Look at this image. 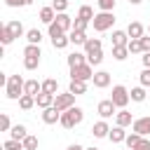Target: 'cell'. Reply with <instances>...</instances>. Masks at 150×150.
Listing matches in <instances>:
<instances>
[{
    "instance_id": "20",
    "label": "cell",
    "mask_w": 150,
    "mask_h": 150,
    "mask_svg": "<svg viewBox=\"0 0 150 150\" xmlns=\"http://www.w3.org/2000/svg\"><path fill=\"white\" fill-rule=\"evenodd\" d=\"M54 19H56V12H54V7H42L40 9V21L42 23H54Z\"/></svg>"
},
{
    "instance_id": "13",
    "label": "cell",
    "mask_w": 150,
    "mask_h": 150,
    "mask_svg": "<svg viewBox=\"0 0 150 150\" xmlns=\"http://www.w3.org/2000/svg\"><path fill=\"white\" fill-rule=\"evenodd\" d=\"M110 42H112V47H127V45H129V35H127V30H112Z\"/></svg>"
},
{
    "instance_id": "3",
    "label": "cell",
    "mask_w": 150,
    "mask_h": 150,
    "mask_svg": "<svg viewBox=\"0 0 150 150\" xmlns=\"http://www.w3.org/2000/svg\"><path fill=\"white\" fill-rule=\"evenodd\" d=\"M112 23H115V14H112V12H98V14L94 16V21H91L94 30H98V33L112 28Z\"/></svg>"
},
{
    "instance_id": "42",
    "label": "cell",
    "mask_w": 150,
    "mask_h": 150,
    "mask_svg": "<svg viewBox=\"0 0 150 150\" xmlns=\"http://www.w3.org/2000/svg\"><path fill=\"white\" fill-rule=\"evenodd\" d=\"M0 129H2V131H12V122H9V115H7V112L0 115Z\"/></svg>"
},
{
    "instance_id": "8",
    "label": "cell",
    "mask_w": 150,
    "mask_h": 150,
    "mask_svg": "<svg viewBox=\"0 0 150 150\" xmlns=\"http://www.w3.org/2000/svg\"><path fill=\"white\" fill-rule=\"evenodd\" d=\"M134 131L136 134H141V136H148L150 134V115H145V117H138V120H134Z\"/></svg>"
},
{
    "instance_id": "54",
    "label": "cell",
    "mask_w": 150,
    "mask_h": 150,
    "mask_svg": "<svg viewBox=\"0 0 150 150\" xmlns=\"http://www.w3.org/2000/svg\"><path fill=\"white\" fill-rule=\"evenodd\" d=\"M87 150H98V148H87Z\"/></svg>"
},
{
    "instance_id": "24",
    "label": "cell",
    "mask_w": 150,
    "mask_h": 150,
    "mask_svg": "<svg viewBox=\"0 0 150 150\" xmlns=\"http://www.w3.org/2000/svg\"><path fill=\"white\" fill-rule=\"evenodd\" d=\"M70 94L80 96V94H87V82H80V80H70V87H68Z\"/></svg>"
},
{
    "instance_id": "30",
    "label": "cell",
    "mask_w": 150,
    "mask_h": 150,
    "mask_svg": "<svg viewBox=\"0 0 150 150\" xmlns=\"http://www.w3.org/2000/svg\"><path fill=\"white\" fill-rule=\"evenodd\" d=\"M35 105V96H28V94H23L21 98H19V108L21 110H30Z\"/></svg>"
},
{
    "instance_id": "38",
    "label": "cell",
    "mask_w": 150,
    "mask_h": 150,
    "mask_svg": "<svg viewBox=\"0 0 150 150\" xmlns=\"http://www.w3.org/2000/svg\"><path fill=\"white\" fill-rule=\"evenodd\" d=\"M52 7H54V12H56V14H63V12L68 9V0H54V2H52Z\"/></svg>"
},
{
    "instance_id": "1",
    "label": "cell",
    "mask_w": 150,
    "mask_h": 150,
    "mask_svg": "<svg viewBox=\"0 0 150 150\" xmlns=\"http://www.w3.org/2000/svg\"><path fill=\"white\" fill-rule=\"evenodd\" d=\"M23 87H26V80H23L21 75H9V80H7V84H5V94H7V98L19 101V98L23 96Z\"/></svg>"
},
{
    "instance_id": "39",
    "label": "cell",
    "mask_w": 150,
    "mask_h": 150,
    "mask_svg": "<svg viewBox=\"0 0 150 150\" xmlns=\"http://www.w3.org/2000/svg\"><path fill=\"white\" fill-rule=\"evenodd\" d=\"M5 150H23V143L21 141H14V138H9V141H5V145H2Z\"/></svg>"
},
{
    "instance_id": "51",
    "label": "cell",
    "mask_w": 150,
    "mask_h": 150,
    "mask_svg": "<svg viewBox=\"0 0 150 150\" xmlns=\"http://www.w3.org/2000/svg\"><path fill=\"white\" fill-rule=\"evenodd\" d=\"M66 150H84V148H82V145H77V143H75V145H68V148H66Z\"/></svg>"
},
{
    "instance_id": "36",
    "label": "cell",
    "mask_w": 150,
    "mask_h": 150,
    "mask_svg": "<svg viewBox=\"0 0 150 150\" xmlns=\"http://www.w3.org/2000/svg\"><path fill=\"white\" fill-rule=\"evenodd\" d=\"M23 56H42V52H40V45H26V49H23Z\"/></svg>"
},
{
    "instance_id": "49",
    "label": "cell",
    "mask_w": 150,
    "mask_h": 150,
    "mask_svg": "<svg viewBox=\"0 0 150 150\" xmlns=\"http://www.w3.org/2000/svg\"><path fill=\"white\" fill-rule=\"evenodd\" d=\"M141 45H143V54L150 52V38H141Z\"/></svg>"
},
{
    "instance_id": "29",
    "label": "cell",
    "mask_w": 150,
    "mask_h": 150,
    "mask_svg": "<svg viewBox=\"0 0 150 150\" xmlns=\"http://www.w3.org/2000/svg\"><path fill=\"white\" fill-rule=\"evenodd\" d=\"M129 96H131V101H136V103L145 101V87H134V89L129 91Z\"/></svg>"
},
{
    "instance_id": "41",
    "label": "cell",
    "mask_w": 150,
    "mask_h": 150,
    "mask_svg": "<svg viewBox=\"0 0 150 150\" xmlns=\"http://www.w3.org/2000/svg\"><path fill=\"white\" fill-rule=\"evenodd\" d=\"M101 61H103V52H96V54H89L87 56V63L89 66H98Z\"/></svg>"
},
{
    "instance_id": "28",
    "label": "cell",
    "mask_w": 150,
    "mask_h": 150,
    "mask_svg": "<svg viewBox=\"0 0 150 150\" xmlns=\"http://www.w3.org/2000/svg\"><path fill=\"white\" fill-rule=\"evenodd\" d=\"M26 40H28V45H40V42H42V33H40L38 28H30V30L26 33Z\"/></svg>"
},
{
    "instance_id": "27",
    "label": "cell",
    "mask_w": 150,
    "mask_h": 150,
    "mask_svg": "<svg viewBox=\"0 0 150 150\" xmlns=\"http://www.w3.org/2000/svg\"><path fill=\"white\" fill-rule=\"evenodd\" d=\"M77 16H80V19H84V21H89V23H91V21H94V16H96V14H94V9H91V7H89V5H82V7H80V12H77Z\"/></svg>"
},
{
    "instance_id": "47",
    "label": "cell",
    "mask_w": 150,
    "mask_h": 150,
    "mask_svg": "<svg viewBox=\"0 0 150 150\" xmlns=\"http://www.w3.org/2000/svg\"><path fill=\"white\" fill-rule=\"evenodd\" d=\"M5 5H7V7H26L28 2H26V0H5Z\"/></svg>"
},
{
    "instance_id": "35",
    "label": "cell",
    "mask_w": 150,
    "mask_h": 150,
    "mask_svg": "<svg viewBox=\"0 0 150 150\" xmlns=\"http://www.w3.org/2000/svg\"><path fill=\"white\" fill-rule=\"evenodd\" d=\"M127 49H129V54H141L143 52V45H141V40H129Z\"/></svg>"
},
{
    "instance_id": "14",
    "label": "cell",
    "mask_w": 150,
    "mask_h": 150,
    "mask_svg": "<svg viewBox=\"0 0 150 150\" xmlns=\"http://www.w3.org/2000/svg\"><path fill=\"white\" fill-rule=\"evenodd\" d=\"M54 98H56L54 94H47V91H40V94L35 96V103H38V105H40V108L45 110V108H52V105H54Z\"/></svg>"
},
{
    "instance_id": "37",
    "label": "cell",
    "mask_w": 150,
    "mask_h": 150,
    "mask_svg": "<svg viewBox=\"0 0 150 150\" xmlns=\"http://www.w3.org/2000/svg\"><path fill=\"white\" fill-rule=\"evenodd\" d=\"M112 56H115L117 61H124V59L129 56V49H127V47H112Z\"/></svg>"
},
{
    "instance_id": "12",
    "label": "cell",
    "mask_w": 150,
    "mask_h": 150,
    "mask_svg": "<svg viewBox=\"0 0 150 150\" xmlns=\"http://www.w3.org/2000/svg\"><path fill=\"white\" fill-rule=\"evenodd\" d=\"M91 134H94V138H108V134H110V127H108V122H105V120L96 122V124L91 127Z\"/></svg>"
},
{
    "instance_id": "11",
    "label": "cell",
    "mask_w": 150,
    "mask_h": 150,
    "mask_svg": "<svg viewBox=\"0 0 150 150\" xmlns=\"http://www.w3.org/2000/svg\"><path fill=\"white\" fill-rule=\"evenodd\" d=\"M42 122H45V124H56V122H61V112H59L54 105H52V108H45Z\"/></svg>"
},
{
    "instance_id": "5",
    "label": "cell",
    "mask_w": 150,
    "mask_h": 150,
    "mask_svg": "<svg viewBox=\"0 0 150 150\" xmlns=\"http://www.w3.org/2000/svg\"><path fill=\"white\" fill-rule=\"evenodd\" d=\"M75 105V94H70V91H66V94H56V98H54V108L59 110V112H66L68 108H73Z\"/></svg>"
},
{
    "instance_id": "32",
    "label": "cell",
    "mask_w": 150,
    "mask_h": 150,
    "mask_svg": "<svg viewBox=\"0 0 150 150\" xmlns=\"http://www.w3.org/2000/svg\"><path fill=\"white\" fill-rule=\"evenodd\" d=\"M40 66V56H23V68L26 70H35Z\"/></svg>"
},
{
    "instance_id": "21",
    "label": "cell",
    "mask_w": 150,
    "mask_h": 150,
    "mask_svg": "<svg viewBox=\"0 0 150 150\" xmlns=\"http://www.w3.org/2000/svg\"><path fill=\"white\" fill-rule=\"evenodd\" d=\"M5 26H7V30H9V35H12L14 40L23 35V23H21V21H9V23H5Z\"/></svg>"
},
{
    "instance_id": "44",
    "label": "cell",
    "mask_w": 150,
    "mask_h": 150,
    "mask_svg": "<svg viewBox=\"0 0 150 150\" xmlns=\"http://www.w3.org/2000/svg\"><path fill=\"white\" fill-rule=\"evenodd\" d=\"M0 40H2V45H9V42H14V38L9 35L7 26H2V28H0Z\"/></svg>"
},
{
    "instance_id": "19",
    "label": "cell",
    "mask_w": 150,
    "mask_h": 150,
    "mask_svg": "<svg viewBox=\"0 0 150 150\" xmlns=\"http://www.w3.org/2000/svg\"><path fill=\"white\" fill-rule=\"evenodd\" d=\"M108 138H110L112 143H122V141H127V131H124V127H117V124H115V129H110Z\"/></svg>"
},
{
    "instance_id": "52",
    "label": "cell",
    "mask_w": 150,
    "mask_h": 150,
    "mask_svg": "<svg viewBox=\"0 0 150 150\" xmlns=\"http://www.w3.org/2000/svg\"><path fill=\"white\" fill-rule=\"evenodd\" d=\"M129 2H131V5H141L143 0H129Z\"/></svg>"
},
{
    "instance_id": "33",
    "label": "cell",
    "mask_w": 150,
    "mask_h": 150,
    "mask_svg": "<svg viewBox=\"0 0 150 150\" xmlns=\"http://www.w3.org/2000/svg\"><path fill=\"white\" fill-rule=\"evenodd\" d=\"M141 141H143V136L134 131V134H129V136H127V141H124V143H127V148H129V150H134V148H136Z\"/></svg>"
},
{
    "instance_id": "53",
    "label": "cell",
    "mask_w": 150,
    "mask_h": 150,
    "mask_svg": "<svg viewBox=\"0 0 150 150\" xmlns=\"http://www.w3.org/2000/svg\"><path fill=\"white\" fill-rule=\"evenodd\" d=\"M26 2H28V5H33V0H26Z\"/></svg>"
},
{
    "instance_id": "2",
    "label": "cell",
    "mask_w": 150,
    "mask_h": 150,
    "mask_svg": "<svg viewBox=\"0 0 150 150\" xmlns=\"http://www.w3.org/2000/svg\"><path fill=\"white\" fill-rule=\"evenodd\" d=\"M82 120H84V110L77 108V105H73V108H68L66 112H61V127H63V129H75Z\"/></svg>"
},
{
    "instance_id": "48",
    "label": "cell",
    "mask_w": 150,
    "mask_h": 150,
    "mask_svg": "<svg viewBox=\"0 0 150 150\" xmlns=\"http://www.w3.org/2000/svg\"><path fill=\"white\" fill-rule=\"evenodd\" d=\"M134 150H150V141H148V138H143V141H141Z\"/></svg>"
},
{
    "instance_id": "46",
    "label": "cell",
    "mask_w": 150,
    "mask_h": 150,
    "mask_svg": "<svg viewBox=\"0 0 150 150\" xmlns=\"http://www.w3.org/2000/svg\"><path fill=\"white\" fill-rule=\"evenodd\" d=\"M59 35H66L56 23H49V38H59Z\"/></svg>"
},
{
    "instance_id": "50",
    "label": "cell",
    "mask_w": 150,
    "mask_h": 150,
    "mask_svg": "<svg viewBox=\"0 0 150 150\" xmlns=\"http://www.w3.org/2000/svg\"><path fill=\"white\" fill-rule=\"evenodd\" d=\"M143 66H145V68H150V52H145V54H143Z\"/></svg>"
},
{
    "instance_id": "16",
    "label": "cell",
    "mask_w": 150,
    "mask_h": 150,
    "mask_svg": "<svg viewBox=\"0 0 150 150\" xmlns=\"http://www.w3.org/2000/svg\"><path fill=\"white\" fill-rule=\"evenodd\" d=\"M40 91H42V82H38V80H26L23 94H28V96H38Z\"/></svg>"
},
{
    "instance_id": "23",
    "label": "cell",
    "mask_w": 150,
    "mask_h": 150,
    "mask_svg": "<svg viewBox=\"0 0 150 150\" xmlns=\"http://www.w3.org/2000/svg\"><path fill=\"white\" fill-rule=\"evenodd\" d=\"M96 52H101V40L98 38H89L87 45H84V54L89 56V54H96Z\"/></svg>"
},
{
    "instance_id": "18",
    "label": "cell",
    "mask_w": 150,
    "mask_h": 150,
    "mask_svg": "<svg viewBox=\"0 0 150 150\" xmlns=\"http://www.w3.org/2000/svg\"><path fill=\"white\" fill-rule=\"evenodd\" d=\"M84 63H87V54H80V52L68 54V66L70 68H77V66H84Z\"/></svg>"
},
{
    "instance_id": "43",
    "label": "cell",
    "mask_w": 150,
    "mask_h": 150,
    "mask_svg": "<svg viewBox=\"0 0 150 150\" xmlns=\"http://www.w3.org/2000/svg\"><path fill=\"white\" fill-rule=\"evenodd\" d=\"M87 26H89V21H84V19H80V16L73 21V30H82V33H84V30H87Z\"/></svg>"
},
{
    "instance_id": "9",
    "label": "cell",
    "mask_w": 150,
    "mask_h": 150,
    "mask_svg": "<svg viewBox=\"0 0 150 150\" xmlns=\"http://www.w3.org/2000/svg\"><path fill=\"white\" fill-rule=\"evenodd\" d=\"M54 23H56V26H59V28H61L63 33H70V30H73V19H70V16L66 14V12H63V14H56Z\"/></svg>"
},
{
    "instance_id": "10",
    "label": "cell",
    "mask_w": 150,
    "mask_h": 150,
    "mask_svg": "<svg viewBox=\"0 0 150 150\" xmlns=\"http://www.w3.org/2000/svg\"><path fill=\"white\" fill-rule=\"evenodd\" d=\"M108 84H110V73H108V70L94 73V87H96V89H105Z\"/></svg>"
},
{
    "instance_id": "22",
    "label": "cell",
    "mask_w": 150,
    "mask_h": 150,
    "mask_svg": "<svg viewBox=\"0 0 150 150\" xmlns=\"http://www.w3.org/2000/svg\"><path fill=\"white\" fill-rule=\"evenodd\" d=\"M68 38H70V45H82V47H84V45H87V40H89V38H87V33H82V30H70V33H68Z\"/></svg>"
},
{
    "instance_id": "45",
    "label": "cell",
    "mask_w": 150,
    "mask_h": 150,
    "mask_svg": "<svg viewBox=\"0 0 150 150\" xmlns=\"http://www.w3.org/2000/svg\"><path fill=\"white\" fill-rule=\"evenodd\" d=\"M141 87H150V68H143L141 73Z\"/></svg>"
},
{
    "instance_id": "7",
    "label": "cell",
    "mask_w": 150,
    "mask_h": 150,
    "mask_svg": "<svg viewBox=\"0 0 150 150\" xmlns=\"http://www.w3.org/2000/svg\"><path fill=\"white\" fill-rule=\"evenodd\" d=\"M115 110H117V105H115V103H112L110 98H105V101H101V103H98V115H101L103 120H108V117L117 115Z\"/></svg>"
},
{
    "instance_id": "25",
    "label": "cell",
    "mask_w": 150,
    "mask_h": 150,
    "mask_svg": "<svg viewBox=\"0 0 150 150\" xmlns=\"http://www.w3.org/2000/svg\"><path fill=\"white\" fill-rule=\"evenodd\" d=\"M42 91H47V94H59V82L54 80V77H47L45 82H42Z\"/></svg>"
},
{
    "instance_id": "31",
    "label": "cell",
    "mask_w": 150,
    "mask_h": 150,
    "mask_svg": "<svg viewBox=\"0 0 150 150\" xmlns=\"http://www.w3.org/2000/svg\"><path fill=\"white\" fill-rule=\"evenodd\" d=\"M52 45H54V49H63V47H68V45H70V38H68V35L52 38Z\"/></svg>"
},
{
    "instance_id": "17",
    "label": "cell",
    "mask_w": 150,
    "mask_h": 150,
    "mask_svg": "<svg viewBox=\"0 0 150 150\" xmlns=\"http://www.w3.org/2000/svg\"><path fill=\"white\" fill-rule=\"evenodd\" d=\"M115 124H117V127H129V124H134L131 112H129V110H120V112L115 115Z\"/></svg>"
},
{
    "instance_id": "34",
    "label": "cell",
    "mask_w": 150,
    "mask_h": 150,
    "mask_svg": "<svg viewBox=\"0 0 150 150\" xmlns=\"http://www.w3.org/2000/svg\"><path fill=\"white\" fill-rule=\"evenodd\" d=\"M21 143H23V150H38V138H35V136H30V134H28Z\"/></svg>"
},
{
    "instance_id": "15",
    "label": "cell",
    "mask_w": 150,
    "mask_h": 150,
    "mask_svg": "<svg viewBox=\"0 0 150 150\" xmlns=\"http://www.w3.org/2000/svg\"><path fill=\"white\" fill-rule=\"evenodd\" d=\"M127 35H129L131 40H141V38H143V26H141L138 21H131V23L127 26Z\"/></svg>"
},
{
    "instance_id": "4",
    "label": "cell",
    "mask_w": 150,
    "mask_h": 150,
    "mask_svg": "<svg viewBox=\"0 0 150 150\" xmlns=\"http://www.w3.org/2000/svg\"><path fill=\"white\" fill-rule=\"evenodd\" d=\"M129 98H131V96H129L127 87H122V84H115V87H112V96H110V101H112L117 108H122V110H124V108H127V103H129Z\"/></svg>"
},
{
    "instance_id": "40",
    "label": "cell",
    "mask_w": 150,
    "mask_h": 150,
    "mask_svg": "<svg viewBox=\"0 0 150 150\" xmlns=\"http://www.w3.org/2000/svg\"><path fill=\"white\" fill-rule=\"evenodd\" d=\"M96 5H98V9H101V12H112L115 0H96Z\"/></svg>"
},
{
    "instance_id": "26",
    "label": "cell",
    "mask_w": 150,
    "mask_h": 150,
    "mask_svg": "<svg viewBox=\"0 0 150 150\" xmlns=\"http://www.w3.org/2000/svg\"><path fill=\"white\" fill-rule=\"evenodd\" d=\"M9 136H12L14 141H23V138L28 136V131H26V127H23V124H14V127H12V131H9Z\"/></svg>"
},
{
    "instance_id": "55",
    "label": "cell",
    "mask_w": 150,
    "mask_h": 150,
    "mask_svg": "<svg viewBox=\"0 0 150 150\" xmlns=\"http://www.w3.org/2000/svg\"><path fill=\"white\" fill-rule=\"evenodd\" d=\"M148 30H150V26H148Z\"/></svg>"
},
{
    "instance_id": "6",
    "label": "cell",
    "mask_w": 150,
    "mask_h": 150,
    "mask_svg": "<svg viewBox=\"0 0 150 150\" xmlns=\"http://www.w3.org/2000/svg\"><path fill=\"white\" fill-rule=\"evenodd\" d=\"M70 80H80V82L94 80V70H91V66H89V63H84V66L70 68Z\"/></svg>"
}]
</instances>
